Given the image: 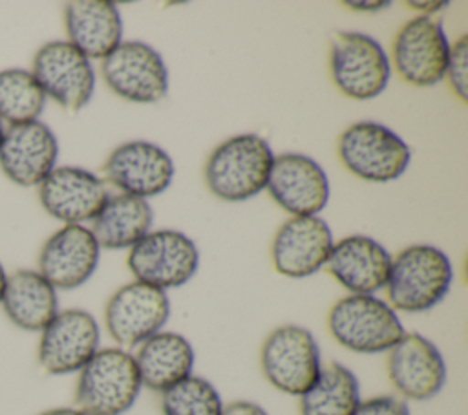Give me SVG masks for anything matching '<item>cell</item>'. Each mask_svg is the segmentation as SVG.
Here are the masks:
<instances>
[{"mask_svg":"<svg viewBox=\"0 0 468 415\" xmlns=\"http://www.w3.org/2000/svg\"><path fill=\"white\" fill-rule=\"evenodd\" d=\"M453 271L448 256L435 245L417 243L391 258L386 282L388 303L395 311L424 313L450 291Z\"/></svg>","mask_w":468,"mask_h":415,"instance_id":"obj_1","label":"cell"},{"mask_svg":"<svg viewBox=\"0 0 468 415\" xmlns=\"http://www.w3.org/2000/svg\"><path fill=\"white\" fill-rule=\"evenodd\" d=\"M274 154L256 133L229 137L207 159L205 181L223 201H245L260 194L269 179Z\"/></svg>","mask_w":468,"mask_h":415,"instance_id":"obj_2","label":"cell"},{"mask_svg":"<svg viewBox=\"0 0 468 415\" xmlns=\"http://www.w3.org/2000/svg\"><path fill=\"white\" fill-rule=\"evenodd\" d=\"M135 358L122 347L99 349L79 371L75 408L86 415H122L141 393Z\"/></svg>","mask_w":468,"mask_h":415,"instance_id":"obj_3","label":"cell"},{"mask_svg":"<svg viewBox=\"0 0 468 415\" xmlns=\"http://www.w3.org/2000/svg\"><path fill=\"white\" fill-rule=\"evenodd\" d=\"M331 336L346 349L362 355L389 351L406 333L397 311L375 294H347L327 314Z\"/></svg>","mask_w":468,"mask_h":415,"instance_id":"obj_4","label":"cell"},{"mask_svg":"<svg viewBox=\"0 0 468 415\" xmlns=\"http://www.w3.org/2000/svg\"><path fill=\"white\" fill-rule=\"evenodd\" d=\"M329 71L342 95L369 101L386 90L391 64L373 37L358 31H338L329 44Z\"/></svg>","mask_w":468,"mask_h":415,"instance_id":"obj_5","label":"cell"},{"mask_svg":"<svg viewBox=\"0 0 468 415\" xmlns=\"http://www.w3.org/2000/svg\"><path fill=\"white\" fill-rule=\"evenodd\" d=\"M336 148L346 170L373 183L397 179L411 159L410 146L393 130L375 121L347 126L340 133Z\"/></svg>","mask_w":468,"mask_h":415,"instance_id":"obj_6","label":"cell"},{"mask_svg":"<svg viewBox=\"0 0 468 415\" xmlns=\"http://www.w3.org/2000/svg\"><path fill=\"white\" fill-rule=\"evenodd\" d=\"M260 364L269 384L282 393L300 397L322 371V355L313 333L296 324L272 329L263 340Z\"/></svg>","mask_w":468,"mask_h":415,"instance_id":"obj_7","label":"cell"},{"mask_svg":"<svg viewBox=\"0 0 468 415\" xmlns=\"http://www.w3.org/2000/svg\"><path fill=\"white\" fill-rule=\"evenodd\" d=\"M126 265L137 282L166 291L185 285L196 274L199 252L185 232L161 229L130 247Z\"/></svg>","mask_w":468,"mask_h":415,"instance_id":"obj_8","label":"cell"},{"mask_svg":"<svg viewBox=\"0 0 468 415\" xmlns=\"http://www.w3.org/2000/svg\"><path fill=\"white\" fill-rule=\"evenodd\" d=\"M29 71L46 99L49 97L71 113L84 108L95 90V71L90 59L68 40H51L40 46Z\"/></svg>","mask_w":468,"mask_h":415,"instance_id":"obj_9","label":"cell"},{"mask_svg":"<svg viewBox=\"0 0 468 415\" xmlns=\"http://www.w3.org/2000/svg\"><path fill=\"white\" fill-rule=\"evenodd\" d=\"M170 316L166 291L130 282L119 287L106 302L104 325L119 347H137L146 338L163 331Z\"/></svg>","mask_w":468,"mask_h":415,"instance_id":"obj_10","label":"cell"},{"mask_svg":"<svg viewBox=\"0 0 468 415\" xmlns=\"http://www.w3.org/2000/svg\"><path fill=\"white\" fill-rule=\"evenodd\" d=\"M106 86L124 101L150 104L166 97L168 69L161 55L141 40L121 42L102 59Z\"/></svg>","mask_w":468,"mask_h":415,"instance_id":"obj_11","label":"cell"},{"mask_svg":"<svg viewBox=\"0 0 468 415\" xmlns=\"http://www.w3.org/2000/svg\"><path fill=\"white\" fill-rule=\"evenodd\" d=\"M450 42L442 26L430 16H415L400 26L391 44L397 75L419 88L435 86L444 79Z\"/></svg>","mask_w":468,"mask_h":415,"instance_id":"obj_12","label":"cell"},{"mask_svg":"<svg viewBox=\"0 0 468 415\" xmlns=\"http://www.w3.org/2000/svg\"><path fill=\"white\" fill-rule=\"evenodd\" d=\"M101 329L84 309L58 311L40 331L37 360L48 375L79 373L99 351Z\"/></svg>","mask_w":468,"mask_h":415,"instance_id":"obj_13","label":"cell"},{"mask_svg":"<svg viewBox=\"0 0 468 415\" xmlns=\"http://www.w3.org/2000/svg\"><path fill=\"white\" fill-rule=\"evenodd\" d=\"M388 377L404 400L433 399L446 382V364L439 347L419 333H404L388 351Z\"/></svg>","mask_w":468,"mask_h":415,"instance_id":"obj_14","label":"cell"},{"mask_svg":"<svg viewBox=\"0 0 468 415\" xmlns=\"http://www.w3.org/2000/svg\"><path fill=\"white\" fill-rule=\"evenodd\" d=\"M58 143L42 121L4 126L0 141V170L18 186H38L55 168Z\"/></svg>","mask_w":468,"mask_h":415,"instance_id":"obj_15","label":"cell"},{"mask_svg":"<svg viewBox=\"0 0 468 415\" xmlns=\"http://www.w3.org/2000/svg\"><path fill=\"white\" fill-rule=\"evenodd\" d=\"M110 197L106 181L80 166H55L38 185L42 208L64 225H82Z\"/></svg>","mask_w":468,"mask_h":415,"instance_id":"obj_16","label":"cell"},{"mask_svg":"<svg viewBox=\"0 0 468 415\" xmlns=\"http://www.w3.org/2000/svg\"><path fill=\"white\" fill-rule=\"evenodd\" d=\"M102 172L122 194L146 199L166 190L176 170L172 157L159 144L128 141L112 150Z\"/></svg>","mask_w":468,"mask_h":415,"instance_id":"obj_17","label":"cell"},{"mask_svg":"<svg viewBox=\"0 0 468 415\" xmlns=\"http://www.w3.org/2000/svg\"><path fill=\"white\" fill-rule=\"evenodd\" d=\"M265 188L274 203L294 216H316L329 199V181L324 168L303 154L274 155Z\"/></svg>","mask_w":468,"mask_h":415,"instance_id":"obj_18","label":"cell"},{"mask_svg":"<svg viewBox=\"0 0 468 415\" xmlns=\"http://www.w3.org/2000/svg\"><path fill=\"white\" fill-rule=\"evenodd\" d=\"M331 247V229L320 216H292L276 230L271 258L280 274L305 278L325 265Z\"/></svg>","mask_w":468,"mask_h":415,"instance_id":"obj_19","label":"cell"},{"mask_svg":"<svg viewBox=\"0 0 468 415\" xmlns=\"http://www.w3.org/2000/svg\"><path fill=\"white\" fill-rule=\"evenodd\" d=\"M101 247L90 229L64 225L53 232L38 252V272L62 291L86 283L97 269Z\"/></svg>","mask_w":468,"mask_h":415,"instance_id":"obj_20","label":"cell"},{"mask_svg":"<svg viewBox=\"0 0 468 415\" xmlns=\"http://www.w3.org/2000/svg\"><path fill=\"white\" fill-rule=\"evenodd\" d=\"M325 267L349 294H375L386 287L391 256L377 239L353 234L333 243Z\"/></svg>","mask_w":468,"mask_h":415,"instance_id":"obj_21","label":"cell"},{"mask_svg":"<svg viewBox=\"0 0 468 415\" xmlns=\"http://www.w3.org/2000/svg\"><path fill=\"white\" fill-rule=\"evenodd\" d=\"M68 42L88 59L108 57L122 40V20L113 2L75 0L64 7Z\"/></svg>","mask_w":468,"mask_h":415,"instance_id":"obj_22","label":"cell"},{"mask_svg":"<svg viewBox=\"0 0 468 415\" xmlns=\"http://www.w3.org/2000/svg\"><path fill=\"white\" fill-rule=\"evenodd\" d=\"M0 305L13 325L40 333L58 313L57 289L38 271L16 269L7 274Z\"/></svg>","mask_w":468,"mask_h":415,"instance_id":"obj_23","label":"cell"},{"mask_svg":"<svg viewBox=\"0 0 468 415\" xmlns=\"http://www.w3.org/2000/svg\"><path fill=\"white\" fill-rule=\"evenodd\" d=\"M141 384L163 393L192 375L194 347L186 336L174 331H159L137 346L133 355Z\"/></svg>","mask_w":468,"mask_h":415,"instance_id":"obj_24","label":"cell"},{"mask_svg":"<svg viewBox=\"0 0 468 415\" xmlns=\"http://www.w3.org/2000/svg\"><path fill=\"white\" fill-rule=\"evenodd\" d=\"M154 221L152 207L146 199L115 194L106 199L91 219V234L99 247L130 249L150 232Z\"/></svg>","mask_w":468,"mask_h":415,"instance_id":"obj_25","label":"cell"},{"mask_svg":"<svg viewBox=\"0 0 468 415\" xmlns=\"http://www.w3.org/2000/svg\"><path fill=\"white\" fill-rule=\"evenodd\" d=\"M360 384L340 362L322 366L314 384L300 395V415H353L360 404Z\"/></svg>","mask_w":468,"mask_h":415,"instance_id":"obj_26","label":"cell"},{"mask_svg":"<svg viewBox=\"0 0 468 415\" xmlns=\"http://www.w3.org/2000/svg\"><path fill=\"white\" fill-rule=\"evenodd\" d=\"M46 95L29 69L7 68L0 71V121L7 124L37 121Z\"/></svg>","mask_w":468,"mask_h":415,"instance_id":"obj_27","label":"cell"},{"mask_svg":"<svg viewBox=\"0 0 468 415\" xmlns=\"http://www.w3.org/2000/svg\"><path fill=\"white\" fill-rule=\"evenodd\" d=\"M219 391L203 377L190 375L161 393L163 415H221Z\"/></svg>","mask_w":468,"mask_h":415,"instance_id":"obj_28","label":"cell"},{"mask_svg":"<svg viewBox=\"0 0 468 415\" xmlns=\"http://www.w3.org/2000/svg\"><path fill=\"white\" fill-rule=\"evenodd\" d=\"M466 66H468V37H459L453 46H450L448 64L444 77L448 79V84L452 91L466 102Z\"/></svg>","mask_w":468,"mask_h":415,"instance_id":"obj_29","label":"cell"},{"mask_svg":"<svg viewBox=\"0 0 468 415\" xmlns=\"http://www.w3.org/2000/svg\"><path fill=\"white\" fill-rule=\"evenodd\" d=\"M353 415H411L404 399L397 395H377L360 400Z\"/></svg>","mask_w":468,"mask_h":415,"instance_id":"obj_30","label":"cell"},{"mask_svg":"<svg viewBox=\"0 0 468 415\" xmlns=\"http://www.w3.org/2000/svg\"><path fill=\"white\" fill-rule=\"evenodd\" d=\"M221 415H269V413L252 400H234L223 406Z\"/></svg>","mask_w":468,"mask_h":415,"instance_id":"obj_31","label":"cell"},{"mask_svg":"<svg viewBox=\"0 0 468 415\" xmlns=\"http://www.w3.org/2000/svg\"><path fill=\"white\" fill-rule=\"evenodd\" d=\"M406 5L415 11H420L422 16H430L431 13H437L442 7H446L448 2H406Z\"/></svg>","mask_w":468,"mask_h":415,"instance_id":"obj_32","label":"cell"},{"mask_svg":"<svg viewBox=\"0 0 468 415\" xmlns=\"http://www.w3.org/2000/svg\"><path fill=\"white\" fill-rule=\"evenodd\" d=\"M344 5L353 11L373 13V11H382L384 7H388L389 2H344Z\"/></svg>","mask_w":468,"mask_h":415,"instance_id":"obj_33","label":"cell"},{"mask_svg":"<svg viewBox=\"0 0 468 415\" xmlns=\"http://www.w3.org/2000/svg\"><path fill=\"white\" fill-rule=\"evenodd\" d=\"M37 415H86V413L80 411L79 408H51V410H44Z\"/></svg>","mask_w":468,"mask_h":415,"instance_id":"obj_34","label":"cell"},{"mask_svg":"<svg viewBox=\"0 0 468 415\" xmlns=\"http://www.w3.org/2000/svg\"><path fill=\"white\" fill-rule=\"evenodd\" d=\"M5 280H7V272L4 271L2 263H0V300H2V294H4V287H5Z\"/></svg>","mask_w":468,"mask_h":415,"instance_id":"obj_35","label":"cell"},{"mask_svg":"<svg viewBox=\"0 0 468 415\" xmlns=\"http://www.w3.org/2000/svg\"><path fill=\"white\" fill-rule=\"evenodd\" d=\"M2 135H4V122L0 121V141H2Z\"/></svg>","mask_w":468,"mask_h":415,"instance_id":"obj_36","label":"cell"}]
</instances>
